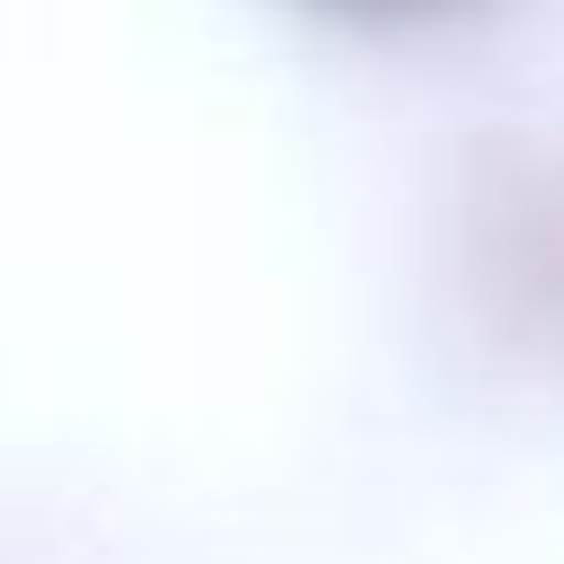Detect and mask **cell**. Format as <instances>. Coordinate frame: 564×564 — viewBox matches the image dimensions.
<instances>
[{
	"mask_svg": "<svg viewBox=\"0 0 564 564\" xmlns=\"http://www.w3.org/2000/svg\"><path fill=\"white\" fill-rule=\"evenodd\" d=\"M308 18H335V26H432V18H458L476 0H300Z\"/></svg>",
	"mask_w": 564,
	"mask_h": 564,
	"instance_id": "6da1fadb",
	"label": "cell"
}]
</instances>
